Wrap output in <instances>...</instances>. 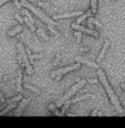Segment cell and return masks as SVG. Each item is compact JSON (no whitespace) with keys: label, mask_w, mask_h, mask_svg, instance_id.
Here are the masks:
<instances>
[{"label":"cell","mask_w":125,"mask_h":128,"mask_svg":"<svg viewBox=\"0 0 125 128\" xmlns=\"http://www.w3.org/2000/svg\"><path fill=\"white\" fill-rule=\"evenodd\" d=\"M97 72H98V80H99V82L103 84V87L106 88V92H107V95L110 96V100H111L112 105L115 106V109H116L119 113H122V108H121V105H120V101H119V99H117V96L115 95V92H113V90L111 88L110 83H108V80H107V77H106V74L103 73V70L99 69V68L97 69Z\"/></svg>","instance_id":"cell-1"},{"label":"cell","mask_w":125,"mask_h":128,"mask_svg":"<svg viewBox=\"0 0 125 128\" xmlns=\"http://www.w3.org/2000/svg\"><path fill=\"white\" fill-rule=\"evenodd\" d=\"M21 4H22V6L23 8H27V9H30L31 12H32L34 14H36L41 20H44V22L48 24V26H56V20L53 19V18H49L45 13H43L41 10L39 9V8H36V6H34V4H31V3H28L27 0H21Z\"/></svg>","instance_id":"cell-2"},{"label":"cell","mask_w":125,"mask_h":128,"mask_svg":"<svg viewBox=\"0 0 125 128\" xmlns=\"http://www.w3.org/2000/svg\"><path fill=\"white\" fill-rule=\"evenodd\" d=\"M87 82H88L87 80H80L79 82H76V83L74 84V86H72V87L67 91V94L63 96V98H62L59 101H57V102H56V108H58V106H62V105H65V102H66L70 98H72V96L75 95V92H77V91H79L82 86H84V84H85Z\"/></svg>","instance_id":"cell-3"},{"label":"cell","mask_w":125,"mask_h":128,"mask_svg":"<svg viewBox=\"0 0 125 128\" xmlns=\"http://www.w3.org/2000/svg\"><path fill=\"white\" fill-rule=\"evenodd\" d=\"M76 69H80V63L77 62L76 64H74V66H68V67H65V68H62V69H57V70H53L50 73V77L52 78H56L57 81L61 80L62 77V74H66L71 70H76Z\"/></svg>","instance_id":"cell-4"},{"label":"cell","mask_w":125,"mask_h":128,"mask_svg":"<svg viewBox=\"0 0 125 128\" xmlns=\"http://www.w3.org/2000/svg\"><path fill=\"white\" fill-rule=\"evenodd\" d=\"M17 46H18V49H19V51H21V56H22V60H23V64H25V68H26L27 73H28V74H34V69H32V67H31L30 62H28V55H27V51L23 49V46L21 45V44H18Z\"/></svg>","instance_id":"cell-5"},{"label":"cell","mask_w":125,"mask_h":128,"mask_svg":"<svg viewBox=\"0 0 125 128\" xmlns=\"http://www.w3.org/2000/svg\"><path fill=\"white\" fill-rule=\"evenodd\" d=\"M71 28H74L75 31H79V32H85V34L92 35V36H94V37H98V32H97L96 30H93V28H87V27L81 26V24H79V23H76V22L71 24Z\"/></svg>","instance_id":"cell-6"},{"label":"cell","mask_w":125,"mask_h":128,"mask_svg":"<svg viewBox=\"0 0 125 128\" xmlns=\"http://www.w3.org/2000/svg\"><path fill=\"white\" fill-rule=\"evenodd\" d=\"M87 99H94V96L90 95V94H85V95H81V96H79V98H74L72 100H67V101L65 102V105H63V113H65V110L68 108V106H70L71 104L77 102V101H81V100H87Z\"/></svg>","instance_id":"cell-7"},{"label":"cell","mask_w":125,"mask_h":128,"mask_svg":"<svg viewBox=\"0 0 125 128\" xmlns=\"http://www.w3.org/2000/svg\"><path fill=\"white\" fill-rule=\"evenodd\" d=\"M110 44H111L110 40H106V41H105V44H103V46H102V49H101V52H99L98 56H97V63H98V64L102 63L103 59H105V55H106V52H107V50H108V48H110Z\"/></svg>","instance_id":"cell-8"},{"label":"cell","mask_w":125,"mask_h":128,"mask_svg":"<svg viewBox=\"0 0 125 128\" xmlns=\"http://www.w3.org/2000/svg\"><path fill=\"white\" fill-rule=\"evenodd\" d=\"M82 12L77 10V12H68V13H62V14H53V19H62V18H71V17H80Z\"/></svg>","instance_id":"cell-9"},{"label":"cell","mask_w":125,"mask_h":128,"mask_svg":"<svg viewBox=\"0 0 125 128\" xmlns=\"http://www.w3.org/2000/svg\"><path fill=\"white\" fill-rule=\"evenodd\" d=\"M30 102V99H22V101L19 102V105L17 106V109H16V112H14V115L16 116H19L21 114L23 113V110H25V108H26V105Z\"/></svg>","instance_id":"cell-10"},{"label":"cell","mask_w":125,"mask_h":128,"mask_svg":"<svg viewBox=\"0 0 125 128\" xmlns=\"http://www.w3.org/2000/svg\"><path fill=\"white\" fill-rule=\"evenodd\" d=\"M75 60H76V62H79V63H85V64H88V66H90V67H93V68H96V69H98V68H99V64H98V63L90 62V60L84 59V58H81V56H75Z\"/></svg>","instance_id":"cell-11"},{"label":"cell","mask_w":125,"mask_h":128,"mask_svg":"<svg viewBox=\"0 0 125 128\" xmlns=\"http://www.w3.org/2000/svg\"><path fill=\"white\" fill-rule=\"evenodd\" d=\"M17 91H22V70L21 69H18L17 72Z\"/></svg>","instance_id":"cell-12"},{"label":"cell","mask_w":125,"mask_h":128,"mask_svg":"<svg viewBox=\"0 0 125 128\" xmlns=\"http://www.w3.org/2000/svg\"><path fill=\"white\" fill-rule=\"evenodd\" d=\"M21 31H22V26L18 24V26H16V27H13L12 30H10V31L8 32V35H9L10 37H12V36H16L17 34H19Z\"/></svg>","instance_id":"cell-13"},{"label":"cell","mask_w":125,"mask_h":128,"mask_svg":"<svg viewBox=\"0 0 125 128\" xmlns=\"http://www.w3.org/2000/svg\"><path fill=\"white\" fill-rule=\"evenodd\" d=\"M90 9L93 14L98 12V0H90Z\"/></svg>","instance_id":"cell-14"},{"label":"cell","mask_w":125,"mask_h":128,"mask_svg":"<svg viewBox=\"0 0 125 128\" xmlns=\"http://www.w3.org/2000/svg\"><path fill=\"white\" fill-rule=\"evenodd\" d=\"M89 16H90L89 13H85V14L82 13V14L80 16V18H77V20H76V23H79V24H80L81 22H84V20H85L87 18H89Z\"/></svg>","instance_id":"cell-15"},{"label":"cell","mask_w":125,"mask_h":128,"mask_svg":"<svg viewBox=\"0 0 125 128\" xmlns=\"http://www.w3.org/2000/svg\"><path fill=\"white\" fill-rule=\"evenodd\" d=\"M37 34H39V35H40L41 37H43L44 40H47V41L49 40V37L47 36V34H45V32H44V30H43V28H37Z\"/></svg>","instance_id":"cell-16"},{"label":"cell","mask_w":125,"mask_h":128,"mask_svg":"<svg viewBox=\"0 0 125 128\" xmlns=\"http://www.w3.org/2000/svg\"><path fill=\"white\" fill-rule=\"evenodd\" d=\"M43 58V54H28V59L34 60V59H41Z\"/></svg>","instance_id":"cell-17"},{"label":"cell","mask_w":125,"mask_h":128,"mask_svg":"<svg viewBox=\"0 0 125 128\" xmlns=\"http://www.w3.org/2000/svg\"><path fill=\"white\" fill-rule=\"evenodd\" d=\"M25 87L26 88H28L30 91H34L35 94H40V90H37L36 87H34V86H31V84H25Z\"/></svg>","instance_id":"cell-18"},{"label":"cell","mask_w":125,"mask_h":128,"mask_svg":"<svg viewBox=\"0 0 125 128\" xmlns=\"http://www.w3.org/2000/svg\"><path fill=\"white\" fill-rule=\"evenodd\" d=\"M13 108H14V105H13V102H12V104H10L9 106H7V109H4V110H2V113H0V114H2V115H5V114H7V113H8L9 110H12Z\"/></svg>","instance_id":"cell-19"},{"label":"cell","mask_w":125,"mask_h":128,"mask_svg":"<svg viewBox=\"0 0 125 128\" xmlns=\"http://www.w3.org/2000/svg\"><path fill=\"white\" fill-rule=\"evenodd\" d=\"M22 99H23V98H22L21 95H17V96H14V98L10 99L9 101H10V102H16V101H18V100H22Z\"/></svg>","instance_id":"cell-20"},{"label":"cell","mask_w":125,"mask_h":128,"mask_svg":"<svg viewBox=\"0 0 125 128\" xmlns=\"http://www.w3.org/2000/svg\"><path fill=\"white\" fill-rule=\"evenodd\" d=\"M90 22L93 23V24H96L97 27H99V28H102V23H99L97 19H90Z\"/></svg>","instance_id":"cell-21"},{"label":"cell","mask_w":125,"mask_h":128,"mask_svg":"<svg viewBox=\"0 0 125 128\" xmlns=\"http://www.w3.org/2000/svg\"><path fill=\"white\" fill-rule=\"evenodd\" d=\"M14 18H17V20H18L19 23H23V20H25V18H21V16H19V14H17V13L14 14Z\"/></svg>","instance_id":"cell-22"},{"label":"cell","mask_w":125,"mask_h":128,"mask_svg":"<svg viewBox=\"0 0 125 128\" xmlns=\"http://www.w3.org/2000/svg\"><path fill=\"white\" fill-rule=\"evenodd\" d=\"M39 6H45V8H48L49 6V3H43V2H39V4H37Z\"/></svg>","instance_id":"cell-23"},{"label":"cell","mask_w":125,"mask_h":128,"mask_svg":"<svg viewBox=\"0 0 125 128\" xmlns=\"http://www.w3.org/2000/svg\"><path fill=\"white\" fill-rule=\"evenodd\" d=\"M88 82H89V83H98V82H99V80H89Z\"/></svg>","instance_id":"cell-24"},{"label":"cell","mask_w":125,"mask_h":128,"mask_svg":"<svg viewBox=\"0 0 125 128\" xmlns=\"http://www.w3.org/2000/svg\"><path fill=\"white\" fill-rule=\"evenodd\" d=\"M7 2H9V0H0V5L3 6V4H5Z\"/></svg>","instance_id":"cell-25"},{"label":"cell","mask_w":125,"mask_h":128,"mask_svg":"<svg viewBox=\"0 0 125 128\" xmlns=\"http://www.w3.org/2000/svg\"><path fill=\"white\" fill-rule=\"evenodd\" d=\"M121 88L125 91V83H121Z\"/></svg>","instance_id":"cell-26"},{"label":"cell","mask_w":125,"mask_h":128,"mask_svg":"<svg viewBox=\"0 0 125 128\" xmlns=\"http://www.w3.org/2000/svg\"><path fill=\"white\" fill-rule=\"evenodd\" d=\"M112 2H115V0H112Z\"/></svg>","instance_id":"cell-27"}]
</instances>
